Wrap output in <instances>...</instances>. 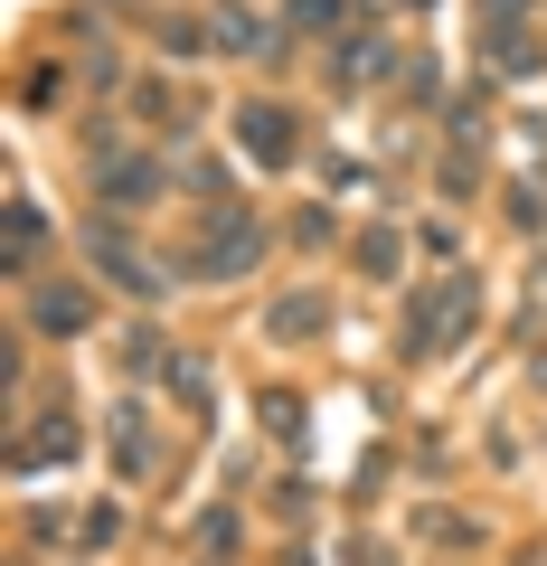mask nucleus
<instances>
[{
	"label": "nucleus",
	"mask_w": 547,
	"mask_h": 566,
	"mask_svg": "<svg viewBox=\"0 0 547 566\" xmlns=\"http://www.w3.org/2000/svg\"><path fill=\"white\" fill-rule=\"evenodd\" d=\"M85 312H95V303H85L76 283H39V293H29V322H39V331H85Z\"/></svg>",
	"instance_id": "7"
},
{
	"label": "nucleus",
	"mask_w": 547,
	"mask_h": 566,
	"mask_svg": "<svg viewBox=\"0 0 547 566\" xmlns=\"http://www.w3.org/2000/svg\"><path fill=\"white\" fill-rule=\"evenodd\" d=\"M48 237V218H39V208H29V199H10V245H20V255H29V245H39Z\"/></svg>",
	"instance_id": "17"
},
{
	"label": "nucleus",
	"mask_w": 547,
	"mask_h": 566,
	"mask_svg": "<svg viewBox=\"0 0 547 566\" xmlns=\"http://www.w3.org/2000/svg\"><path fill=\"white\" fill-rule=\"evenodd\" d=\"M255 416L274 424V444H303V397H293V387H264V397H255Z\"/></svg>",
	"instance_id": "12"
},
{
	"label": "nucleus",
	"mask_w": 547,
	"mask_h": 566,
	"mask_svg": "<svg viewBox=\"0 0 547 566\" xmlns=\"http://www.w3.org/2000/svg\"><path fill=\"white\" fill-rule=\"evenodd\" d=\"M85 255H95L104 274H114L123 293H133V303H161V293H170V274H180V264H151L143 245L123 237V218H95V227H85Z\"/></svg>",
	"instance_id": "3"
},
{
	"label": "nucleus",
	"mask_w": 547,
	"mask_h": 566,
	"mask_svg": "<svg viewBox=\"0 0 547 566\" xmlns=\"http://www.w3.org/2000/svg\"><path fill=\"white\" fill-rule=\"evenodd\" d=\"M349 566H397V557H387L378 538H359V547H349Z\"/></svg>",
	"instance_id": "20"
},
{
	"label": "nucleus",
	"mask_w": 547,
	"mask_h": 566,
	"mask_svg": "<svg viewBox=\"0 0 547 566\" xmlns=\"http://www.w3.org/2000/svg\"><path fill=\"white\" fill-rule=\"evenodd\" d=\"M66 453H76V424H66V416H48L39 434H20V453H10V463H20V472L39 463V472H48V463H66Z\"/></svg>",
	"instance_id": "10"
},
{
	"label": "nucleus",
	"mask_w": 547,
	"mask_h": 566,
	"mask_svg": "<svg viewBox=\"0 0 547 566\" xmlns=\"http://www.w3.org/2000/svg\"><path fill=\"white\" fill-rule=\"evenodd\" d=\"M387 66H397V57H387V39H378V29H359V39L340 48V66H330V76H340V85H368V76H387Z\"/></svg>",
	"instance_id": "11"
},
{
	"label": "nucleus",
	"mask_w": 547,
	"mask_h": 566,
	"mask_svg": "<svg viewBox=\"0 0 547 566\" xmlns=\"http://www.w3.org/2000/svg\"><path fill=\"white\" fill-rule=\"evenodd\" d=\"M472 303H482V283L472 274H444V283H415V312H406V359H434V349H453L472 331Z\"/></svg>",
	"instance_id": "1"
},
{
	"label": "nucleus",
	"mask_w": 547,
	"mask_h": 566,
	"mask_svg": "<svg viewBox=\"0 0 547 566\" xmlns=\"http://www.w3.org/2000/svg\"><path fill=\"white\" fill-rule=\"evenodd\" d=\"M114 528H123V510L104 501V510H85V520H76V538H85V547H104V538H114Z\"/></svg>",
	"instance_id": "18"
},
{
	"label": "nucleus",
	"mask_w": 547,
	"mask_h": 566,
	"mask_svg": "<svg viewBox=\"0 0 547 566\" xmlns=\"http://www.w3.org/2000/svg\"><path fill=\"white\" fill-rule=\"evenodd\" d=\"M255 255H264L255 208H208V245H189V255H180V283H227V274H255Z\"/></svg>",
	"instance_id": "2"
},
{
	"label": "nucleus",
	"mask_w": 547,
	"mask_h": 566,
	"mask_svg": "<svg viewBox=\"0 0 547 566\" xmlns=\"http://www.w3.org/2000/svg\"><path fill=\"white\" fill-rule=\"evenodd\" d=\"M359 274H397V227H368L359 237Z\"/></svg>",
	"instance_id": "13"
},
{
	"label": "nucleus",
	"mask_w": 547,
	"mask_h": 566,
	"mask_svg": "<svg viewBox=\"0 0 547 566\" xmlns=\"http://www.w3.org/2000/svg\"><path fill=\"white\" fill-rule=\"evenodd\" d=\"M528 10H538V0H482V10H472V20H482V39H491V29H519Z\"/></svg>",
	"instance_id": "15"
},
{
	"label": "nucleus",
	"mask_w": 547,
	"mask_h": 566,
	"mask_svg": "<svg viewBox=\"0 0 547 566\" xmlns=\"http://www.w3.org/2000/svg\"><path fill=\"white\" fill-rule=\"evenodd\" d=\"M425 538H444V547H472L482 528H472V520H444V510H425Z\"/></svg>",
	"instance_id": "19"
},
{
	"label": "nucleus",
	"mask_w": 547,
	"mask_h": 566,
	"mask_svg": "<svg viewBox=\"0 0 547 566\" xmlns=\"http://www.w3.org/2000/svg\"><path fill=\"white\" fill-rule=\"evenodd\" d=\"M349 0H293V29H340Z\"/></svg>",
	"instance_id": "14"
},
{
	"label": "nucleus",
	"mask_w": 547,
	"mask_h": 566,
	"mask_svg": "<svg viewBox=\"0 0 547 566\" xmlns=\"http://www.w3.org/2000/svg\"><path fill=\"white\" fill-rule=\"evenodd\" d=\"M95 189H104V208H151L161 199V161H143V151H123L114 133L95 142Z\"/></svg>",
	"instance_id": "4"
},
{
	"label": "nucleus",
	"mask_w": 547,
	"mask_h": 566,
	"mask_svg": "<svg viewBox=\"0 0 547 566\" xmlns=\"http://www.w3.org/2000/svg\"><path fill=\"white\" fill-rule=\"evenodd\" d=\"M236 151L255 170H284L293 151H303V142H293V114L284 104H236Z\"/></svg>",
	"instance_id": "5"
},
{
	"label": "nucleus",
	"mask_w": 547,
	"mask_h": 566,
	"mask_svg": "<svg viewBox=\"0 0 547 566\" xmlns=\"http://www.w3.org/2000/svg\"><path fill=\"white\" fill-rule=\"evenodd\" d=\"M199 547H208V557H227V547H236V510H208V520H199Z\"/></svg>",
	"instance_id": "16"
},
{
	"label": "nucleus",
	"mask_w": 547,
	"mask_h": 566,
	"mask_svg": "<svg viewBox=\"0 0 547 566\" xmlns=\"http://www.w3.org/2000/svg\"><path fill=\"white\" fill-rule=\"evenodd\" d=\"M114 453H123V472H151V463H161V444H151L143 406H114Z\"/></svg>",
	"instance_id": "9"
},
{
	"label": "nucleus",
	"mask_w": 547,
	"mask_h": 566,
	"mask_svg": "<svg viewBox=\"0 0 547 566\" xmlns=\"http://www.w3.org/2000/svg\"><path fill=\"white\" fill-rule=\"evenodd\" d=\"M406 10H434V0H406Z\"/></svg>",
	"instance_id": "21"
},
{
	"label": "nucleus",
	"mask_w": 547,
	"mask_h": 566,
	"mask_svg": "<svg viewBox=\"0 0 547 566\" xmlns=\"http://www.w3.org/2000/svg\"><path fill=\"white\" fill-rule=\"evenodd\" d=\"M482 57H491V76H538V39H528V29H491L482 39Z\"/></svg>",
	"instance_id": "8"
},
{
	"label": "nucleus",
	"mask_w": 547,
	"mask_h": 566,
	"mask_svg": "<svg viewBox=\"0 0 547 566\" xmlns=\"http://www.w3.org/2000/svg\"><path fill=\"white\" fill-rule=\"evenodd\" d=\"M264 331H274V340H322V331H330V293H322V283L284 293V303L264 312Z\"/></svg>",
	"instance_id": "6"
}]
</instances>
